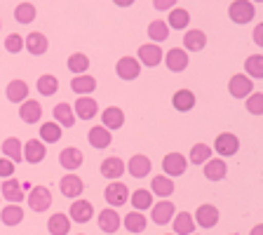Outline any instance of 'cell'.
<instances>
[{
  "instance_id": "6da1fadb",
  "label": "cell",
  "mask_w": 263,
  "mask_h": 235,
  "mask_svg": "<svg viewBox=\"0 0 263 235\" xmlns=\"http://www.w3.org/2000/svg\"><path fill=\"white\" fill-rule=\"evenodd\" d=\"M228 16L233 24L245 26V24H249L256 16V7H254L252 0H233L228 5Z\"/></svg>"
},
{
  "instance_id": "7a4b0ae2",
  "label": "cell",
  "mask_w": 263,
  "mask_h": 235,
  "mask_svg": "<svg viewBox=\"0 0 263 235\" xmlns=\"http://www.w3.org/2000/svg\"><path fill=\"white\" fill-rule=\"evenodd\" d=\"M26 200H28L31 212H35V214L47 212V209L52 207V193H49L47 186H33L31 193L26 195Z\"/></svg>"
},
{
  "instance_id": "3957f363",
  "label": "cell",
  "mask_w": 263,
  "mask_h": 235,
  "mask_svg": "<svg viewBox=\"0 0 263 235\" xmlns=\"http://www.w3.org/2000/svg\"><path fill=\"white\" fill-rule=\"evenodd\" d=\"M174 214H176L174 203L167 200V197H162L160 203H153V207H151V221H153L155 226H167L174 219Z\"/></svg>"
},
{
  "instance_id": "277c9868",
  "label": "cell",
  "mask_w": 263,
  "mask_h": 235,
  "mask_svg": "<svg viewBox=\"0 0 263 235\" xmlns=\"http://www.w3.org/2000/svg\"><path fill=\"white\" fill-rule=\"evenodd\" d=\"M214 151H216V155H223V160L230 158V155H235L240 151V139L233 132H221L216 141H214Z\"/></svg>"
},
{
  "instance_id": "5b68a950",
  "label": "cell",
  "mask_w": 263,
  "mask_h": 235,
  "mask_svg": "<svg viewBox=\"0 0 263 235\" xmlns=\"http://www.w3.org/2000/svg\"><path fill=\"white\" fill-rule=\"evenodd\" d=\"M104 197H106V203H108V207H122L129 200V188L122 181H110L104 191Z\"/></svg>"
},
{
  "instance_id": "8992f818",
  "label": "cell",
  "mask_w": 263,
  "mask_h": 235,
  "mask_svg": "<svg viewBox=\"0 0 263 235\" xmlns=\"http://www.w3.org/2000/svg\"><path fill=\"white\" fill-rule=\"evenodd\" d=\"M92 214H94L92 203L82 200V197H76L71 203V207H68V219L73 224H87V221H92Z\"/></svg>"
},
{
  "instance_id": "52a82bcc",
  "label": "cell",
  "mask_w": 263,
  "mask_h": 235,
  "mask_svg": "<svg viewBox=\"0 0 263 235\" xmlns=\"http://www.w3.org/2000/svg\"><path fill=\"white\" fill-rule=\"evenodd\" d=\"M162 61L167 64L172 73H183L188 68V52L183 47H172L167 49V55H162Z\"/></svg>"
},
{
  "instance_id": "ba28073f",
  "label": "cell",
  "mask_w": 263,
  "mask_h": 235,
  "mask_svg": "<svg viewBox=\"0 0 263 235\" xmlns=\"http://www.w3.org/2000/svg\"><path fill=\"white\" fill-rule=\"evenodd\" d=\"M228 92H230V97H235V99H247L254 92V80L247 78L245 73H235L228 80Z\"/></svg>"
},
{
  "instance_id": "9c48e42d",
  "label": "cell",
  "mask_w": 263,
  "mask_h": 235,
  "mask_svg": "<svg viewBox=\"0 0 263 235\" xmlns=\"http://www.w3.org/2000/svg\"><path fill=\"white\" fill-rule=\"evenodd\" d=\"M162 47H160L158 43H146V45H141L139 47V55H137V59H139V64L141 66H148V68H155L158 64H162Z\"/></svg>"
},
{
  "instance_id": "30bf717a",
  "label": "cell",
  "mask_w": 263,
  "mask_h": 235,
  "mask_svg": "<svg viewBox=\"0 0 263 235\" xmlns=\"http://www.w3.org/2000/svg\"><path fill=\"white\" fill-rule=\"evenodd\" d=\"M115 73H118V78L120 80H137L139 73H141V64H139V59H134V57H122V59H118V64H115Z\"/></svg>"
},
{
  "instance_id": "8fae6325",
  "label": "cell",
  "mask_w": 263,
  "mask_h": 235,
  "mask_svg": "<svg viewBox=\"0 0 263 235\" xmlns=\"http://www.w3.org/2000/svg\"><path fill=\"white\" fill-rule=\"evenodd\" d=\"M73 113H76L78 120H92V118H97V113H99L97 99H92L89 94L76 99V104H73Z\"/></svg>"
},
{
  "instance_id": "7c38bea8",
  "label": "cell",
  "mask_w": 263,
  "mask_h": 235,
  "mask_svg": "<svg viewBox=\"0 0 263 235\" xmlns=\"http://www.w3.org/2000/svg\"><path fill=\"white\" fill-rule=\"evenodd\" d=\"M125 170H129V174L134 176V179H146V176L151 174V170H153V162H151L148 155L137 153L129 158V162L125 165Z\"/></svg>"
},
{
  "instance_id": "4fadbf2b",
  "label": "cell",
  "mask_w": 263,
  "mask_h": 235,
  "mask_svg": "<svg viewBox=\"0 0 263 235\" xmlns=\"http://www.w3.org/2000/svg\"><path fill=\"white\" fill-rule=\"evenodd\" d=\"M186 167H188V160H186V155H181V153H170L162 158V172L167 176H172V179L186 174Z\"/></svg>"
},
{
  "instance_id": "5bb4252c",
  "label": "cell",
  "mask_w": 263,
  "mask_h": 235,
  "mask_svg": "<svg viewBox=\"0 0 263 235\" xmlns=\"http://www.w3.org/2000/svg\"><path fill=\"white\" fill-rule=\"evenodd\" d=\"M219 216L221 214L214 205H200V207L195 209L193 221H195V226H200V228H214V226L219 224Z\"/></svg>"
},
{
  "instance_id": "9a60e30c",
  "label": "cell",
  "mask_w": 263,
  "mask_h": 235,
  "mask_svg": "<svg viewBox=\"0 0 263 235\" xmlns=\"http://www.w3.org/2000/svg\"><path fill=\"white\" fill-rule=\"evenodd\" d=\"M59 191H61V195H66V197H71V200H76V197L82 195V191H85V184H82L80 176L71 172V174H64V176H61Z\"/></svg>"
},
{
  "instance_id": "2e32d148",
  "label": "cell",
  "mask_w": 263,
  "mask_h": 235,
  "mask_svg": "<svg viewBox=\"0 0 263 235\" xmlns=\"http://www.w3.org/2000/svg\"><path fill=\"white\" fill-rule=\"evenodd\" d=\"M99 172H101V176H104V179L118 181L122 174H125V160L110 155V158L101 160V167H99Z\"/></svg>"
},
{
  "instance_id": "e0dca14e",
  "label": "cell",
  "mask_w": 263,
  "mask_h": 235,
  "mask_svg": "<svg viewBox=\"0 0 263 235\" xmlns=\"http://www.w3.org/2000/svg\"><path fill=\"white\" fill-rule=\"evenodd\" d=\"M19 118H22L26 125H35L43 118V106L35 99H24L22 106H19Z\"/></svg>"
},
{
  "instance_id": "ac0fdd59",
  "label": "cell",
  "mask_w": 263,
  "mask_h": 235,
  "mask_svg": "<svg viewBox=\"0 0 263 235\" xmlns=\"http://www.w3.org/2000/svg\"><path fill=\"white\" fill-rule=\"evenodd\" d=\"M202 174L209 181H223L226 174H228V165H226L223 158H209L202 165Z\"/></svg>"
},
{
  "instance_id": "d6986e66",
  "label": "cell",
  "mask_w": 263,
  "mask_h": 235,
  "mask_svg": "<svg viewBox=\"0 0 263 235\" xmlns=\"http://www.w3.org/2000/svg\"><path fill=\"white\" fill-rule=\"evenodd\" d=\"M24 49H28L33 57H43L45 52L49 49V43H47V35L40 31H33L28 33L26 38H24Z\"/></svg>"
},
{
  "instance_id": "ffe728a7",
  "label": "cell",
  "mask_w": 263,
  "mask_h": 235,
  "mask_svg": "<svg viewBox=\"0 0 263 235\" xmlns=\"http://www.w3.org/2000/svg\"><path fill=\"white\" fill-rule=\"evenodd\" d=\"M87 141L92 148H97V151H104V148L110 146V141H113V132L106 130L104 125H97L92 127V130L87 132Z\"/></svg>"
},
{
  "instance_id": "44dd1931",
  "label": "cell",
  "mask_w": 263,
  "mask_h": 235,
  "mask_svg": "<svg viewBox=\"0 0 263 235\" xmlns=\"http://www.w3.org/2000/svg\"><path fill=\"white\" fill-rule=\"evenodd\" d=\"M101 125L110 132L120 130V127L125 125V111H122L120 106H108V109H104L101 111Z\"/></svg>"
},
{
  "instance_id": "7402d4cb",
  "label": "cell",
  "mask_w": 263,
  "mask_h": 235,
  "mask_svg": "<svg viewBox=\"0 0 263 235\" xmlns=\"http://www.w3.org/2000/svg\"><path fill=\"white\" fill-rule=\"evenodd\" d=\"M97 224H99V228L104 230V233H110V235H113L115 230H120L122 219H120V214L115 212L113 207H106V209H101V212H99Z\"/></svg>"
},
{
  "instance_id": "603a6c76",
  "label": "cell",
  "mask_w": 263,
  "mask_h": 235,
  "mask_svg": "<svg viewBox=\"0 0 263 235\" xmlns=\"http://www.w3.org/2000/svg\"><path fill=\"white\" fill-rule=\"evenodd\" d=\"M82 160H85V155H82V151L80 148H76V146H68V148H64L59 153V165L64 167L66 172H76L78 167L82 165Z\"/></svg>"
},
{
  "instance_id": "cb8c5ba5",
  "label": "cell",
  "mask_w": 263,
  "mask_h": 235,
  "mask_svg": "<svg viewBox=\"0 0 263 235\" xmlns=\"http://www.w3.org/2000/svg\"><path fill=\"white\" fill-rule=\"evenodd\" d=\"M45 155H47V148H45V143L40 141V139H28L26 143H24V160L31 165H38L45 160Z\"/></svg>"
},
{
  "instance_id": "d4e9b609",
  "label": "cell",
  "mask_w": 263,
  "mask_h": 235,
  "mask_svg": "<svg viewBox=\"0 0 263 235\" xmlns=\"http://www.w3.org/2000/svg\"><path fill=\"white\" fill-rule=\"evenodd\" d=\"M22 188H24L22 184L10 176V179H5V181H3V186H0V197H5L7 203H16V205H19L24 197H26V193H24Z\"/></svg>"
},
{
  "instance_id": "484cf974",
  "label": "cell",
  "mask_w": 263,
  "mask_h": 235,
  "mask_svg": "<svg viewBox=\"0 0 263 235\" xmlns=\"http://www.w3.org/2000/svg\"><path fill=\"white\" fill-rule=\"evenodd\" d=\"M172 228L174 235H191L195 233V221H193L191 212H176L174 219H172Z\"/></svg>"
},
{
  "instance_id": "4316f807",
  "label": "cell",
  "mask_w": 263,
  "mask_h": 235,
  "mask_svg": "<svg viewBox=\"0 0 263 235\" xmlns=\"http://www.w3.org/2000/svg\"><path fill=\"white\" fill-rule=\"evenodd\" d=\"M183 49L186 52H200V49H204V45H207V35H204V31H200V28H191V31H186V35H183Z\"/></svg>"
},
{
  "instance_id": "83f0119b",
  "label": "cell",
  "mask_w": 263,
  "mask_h": 235,
  "mask_svg": "<svg viewBox=\"0 0 263 235\" xmlns=\"http://www.w3.org/2000/svg\"><path fill=\"white\" fill-rule=\"evenodd\" d=\"M5 97L10 99L12 104H22L24 99H28V82L16 78V80H10V85L5 87Z\"/></svg>"
},
{
  "instance_id": "f1b7e54d",
  "label": "cell",
  "mask_w": 263,
  "mask_h": 235,
  "mask_svg": "<svg viewBox=\"0 0 263 235\" xmlns=\"http://www.w3.org/2000/svg\"><path fill=\"white\" fill-rule=\"evenodd\" d=\"M151 193L158 197H170L174 193V179L167 174H158L151 179Z\"/></svg>"
},
{
  "instance_id": "f546056e",
  "label": "cell",
  "mask_w": 263,
  "mask_h": 235,
  "mask_svg": "<svg viewBox=\"0 0 263 235\" xmlns=\"http://www.w3.org/2000/svg\"><path fill=\"white\" fill-rule=\"evenodd\" d=\"M172 106L179 113H188V111L195 109V94L191 89H176L174 97H172Z\"/></svg>"
},
{
  "instance_id": "4dcf8cb0",
  "label": "cell",
  "mask_w": 263,
  "mask_h": 235,
  "mask_svg": "<svg viewBox=\"0 0 263 235\" xmlns=\"http://www.w3.org/2000/svg\"><path fill=\"white\" fill-rule=\"evenodd\" d=\"M52 118H54V122L59 127H73V125H76V118H73V106L66 104V101H61V104H57L54 109H52Z\"/></svg>"
},
{
  "instance_id": "1f68e13d",
  "label": "cell",
  "mask_w": 263,
  "mask_h": 235,
  "mask_svg": "<svg viewBox=\"0 0 263 235\" xmlns=\"http://www.w3.org/2000/svg\"><path fill=\"white\" fill-rule=\"evenodd\" d=\"M47 230L52 235H68V230H71V219H68V214L54 212L47 219Z\"/></svg>"
},
{
  "instance_id": "d6a6232c",
  "label": "cell",
  "mask_w": 263,
  "mask_h": 235,
  "mask_svg": "<svg viewBox=\"0 0 263 235\" xmlns=\"http://www.w3.org/2000/svg\"><path fill=\"white\" fill-rule=\"evenodd\" d=\"M0 148H3V155L10 158L12 162H22L24 160V143L19 141V137H7Z\"/></svg>"
},
{
  "instance_id": "836d02e7",
  "label": "cell",
  "mask_w": 263,
  "mask_h": 235,
  "mask_svg": "<svg viewBox=\"0 0 263 235\" xmlns=\"http://www.w3.org/2000/svg\"><path fill=\"white\" fill-rule=\"evenodd\" d=\"M0 221H3V226H19L24 221V209L22 205L16 203H10L7 207H3V212H0Z\"/></svg>"
},
{
  "instance_id": "e575fe53",
  "label": "cell",
  "mask_w": 263,
  "mask_h": 235,
  "mask_svg": "<svg viewBox=\"0 0 263 235\" xmlns=\"http://www.w3.org/2000/svg\"><path fill=\"white\" fill-rule=\"evenodd\" d=\"M71 89L76 94H80V97H85V94H92L94 89H97V78L94 76H87V73H82V76H76L71 80Z\"/></svg>"
},
{
  "instance_id": "d590c367",
  "label": "cell",
  "mask_w": 263,
  "mask_h": 235,
  "mask_svg": "<svg viewBox=\"0 0 263 235\" xmlns=\"http://www.w3.org/2000/svg\"><path fill=\"white\" fill-rule=\"evenodd\" d=\"M129 203L137 212H146V209L153 207V193L148 188H137V191L129 195Z\"/></svg>"
},
{
  "instance_id": "8d00e7d4",
  "label": "cell",
  "mask_w": 263,
  "mask_h": 235,
  "mask_svg": "<svg viewBox=\"0 0 263 235\" xmlns=\"http://www.w3.org/2000/svg\"><path fill=\"white\" fill-rule=\"evenodd\" d=\"M164 24L170 28H176V31H183V28L191 24V14H188V10H183V7H172L170 16H167Z\"/></svg>"
},
{
  "instance_id": "74e56055",
  "label": "cell",
  "mask_w": 263,
  "mask_h": 235,
  "mask_svg": "<svg viewBox=\"0 0 263 235\" xmlns=\"http://www.w3.org/2000/svg\"><path fill=\"white\" fill-rule=\"evenodd\" d=\"M35 89H38L40 97H54L57 89H59V80H57V76H52V73H45V76L38 78Z\"/></svg>"
},
{
  "instance_id": "f35d334b",
  "label": "cell",
  "mask_w": 263,
  "mask_h": 235,
  "mask_svg": "<svg viewBox=\"0 0 263 235\" xmlns=\"http://www.w3.org/2000/svg\"><path fill=\"white\" fill-rule=\"evenodd\" d=\"M35 16H38V10H35V5H33V3H19V5L14 7L16 24H24V26H28V24L35 22Z\"/></svg>"
},
{
  "instance_id": "ab89813d",
  "label": "cell",
  "mask_w": 263,
  "mask_h": 235,
  "mask_svg": "<svg viewBox=\"0 0 263 235\" xmlns=\"http://www.w3.org/2000/svg\"><path fill=\"white\" fill-rule=\"evenodd\" d=\"M245 76L252 80H263V55H249L245 61Z\"/></svg>"
},
{
  "instance_id": "60d3db41",
  "label": "cell",
  "mask_w": 263,
  "mask_h": 235,
  "mask_svg": "<svg viewBox=\"0 0 263 235\" xmlns=\"http://www.w3.org/2000/svg\"><path fill=\"white\" fill-rule=\"evenodd\" d=\"M122 224H125V228L129 230L132 235H139L146 230L148 221H146V216H143V212H129L125 219H122Z\"/></svg>"
},
{
  "instance_id": "b9f144b4",
  "label": "cell",
  "mask_w": 263,
  "mask_h": 235,
  "mask_svg": "<svg viewBox=\"0 0 263 235\" xmlns=\"http://www.w3.org/2000/svg\"><path fill=\"white\" fill-rule=\"evenodd\" d=\"M148 38L153 43H164L170 38V26L162 22V19H155V22L148 24Z\"/></svg>"
},
{
  "instance_id": "7bdbcfd3",
  "label": "cell",
  "mask_w": 263,
  "mask_h": 235,
  "mask_svg": "<svg viewBox=\"0 0 263 235\" xmlns=\"http://www.w3.org/2000/svg\"><path fill=\"white\" fill-rule=\"evenodd\" d=\"M68 71L73 76H82V73L89 71V57L82 55V52H76V55L68 57Z\"/></svg>"
},
{
  "instance_id": "ee69618b",
  "label": "cell",
  "mask_w": 263,
  "mask_h": 235,
  "mask_svg": "<svg viewBox=\"0 0 263 235\" xmlns=\"http://www.w3.org/2000/svg\"><path fill=\"white\" fill-rule=\"evenodd\" d=\"M59 139H61V127L57 125L54 120L40 125V141L43 143H57Z\"/></svg>"
},
{
  "instance_id": "f6af8a7d",
  "label": "cell",
  "mask_w": 263,
  "mask_h": 235,
  "mask_svg": "<svg viewBox=\"0 0 263 235\" xmlns=\"http://www.w3.org/2000/svg\"><path fill=\"white\" fill-rule=\"evenodd\" d=\"M209 158H212V146H207V143H195L191 148V153H188V162L191 165H204Z\"/></svg>"
},
{
  "instance_id": "bcb514c9",
  "label": "cell",
  "mask_w": 263,
  "mask_h": 235,
  "mask_svg": "<svg viewBox=\"0 0 263 235\" xmlns=\"http://www.w3.org/2000/svg\"><path fill=\"white\" fill-rule=\"evenodd\" d=\"M245 106H247V111L252 115H261L263 113V94L261 92H252L249 97L245 99Z\"/></svg>"
},
{
  "instance_id": "7dc6e473",
  "label": "cell",
  "mask_w": 263,
  "mask_h": 235,
  "mask_svg": "<svg viewBox=\"0 0 263 235\" xmlns=\"http://www.w3.org/2000/svg\"><path fill=\"white\" fill-rule=\"evenodd\" d=\"M5 49L10 52V55H19L24 49V38L22 35H16V33H10L5 38Z\"/></svg>"
},
{
  "instance_id": "c3c4849f",
  "label": "cell",
  "mask_w": 263,
  "mask_h": 235,
  "mask_svg": "<svg viewBox=\"0 0 263 235\" xmlns=\"http://www.w3.org/2000/svg\"><path fill=\"white\" fill-rule=\"evenodd\" d=\"M14 174V162L10 158H0V176L3 179H10Z\"/></svg>"
},
{
  "instance_id": "681fc988",
  "label": "cell",
  "mask_w": 263,
  "mask_h": 235,
  "mask_svg": "<svg viewBox=\"0 0 263 235\" xmlns=\"http://www.w3.org/2000/svg\"><path fill=\"white\" fill-rule=\"evenodd\" d=\"M176 3H179V0H153V7L158 12H167V10H172V7H176Z\"/></svg>"
},
{
  "instance_id": "f907efd6",
  "label": "cell",
  "mask_w": 263,
  "mask_h": 235,
  "mask_svg": "<svg viewBox=\"0 0 263 235\" xmlns=\"http://www.w3.org/2000/svg\"><path fill=\"white\" fill-rule=\"evenodd\" d=\"M252 38H254V45H258V47H261V45H263V24H256V26H254Z\"/></svg>"
},
{
  "instance_id": "816d5d0a",
  "label": "cell",
  "mask_w": 263,
  "mask_h": 235,
  "mask_svg": "<svg viewBox=\"0 0 263 235\" xmlns=\"http://www.w3.org/2000/svg\"><path fill=\"white\" fill-rule=\"evenodd\" d=\"M118 7H129V5H134V0H113Z\"/></svg>"
},
{
  "instance_id": "f5cc1de1",
  "label": "cell",
  "mask_w": 263,
  "mask_h": 235,
  "mask_svg": "<svg viewBox=\"0 0 263 235\" xmlns=\"http://www.w3.org/2000/svg\"><path fill=\"white\" fill-rule=\"evenodd\" d=\"M252 235H263V226H261V224L254 226V228H252Z\"/></svg>"
},
{
  "instance_id": "db71d44e",
  "label": "cell",
  "mask_w": 263,
  "mask_h": 235,
  "mask_svg": "<svg viewBox=\"0 0 263 235\" xmlns=\"http://www.w3.org/2000/svg\"><path fill=\"white\" fill-rule=\"evenodd\" d=\"M252 3H254V5H256V3H263V0H252Z\"/></svg>"
},
{
  "instance_id": "11a10c76",
  "label": "cell",
  "mask_w": 263,
  "mask_h": 235,
  "mask_svg": "<svg viewBox=\"0 0 263 235\" xmlns=\"http://www.w3.org/2000/svg\"><path fill=\"white\" fill-rule=\"evenodd\" d=\"M0 28H3V19H0Z\"/></svg>"
},
{
  "instance_id": "9f6ffc18",
  "label": "cell",
  "mask_w": 263,
  "mask_h": 235,
  "mask_svg": "<svg viewBox=\"0 0 263 235\" xmlns=\"http://www.w3.org/2000/svg\"><path fill=\"white\" fill-rule=\"evenodd\" d=\"M230 235H237V233H230Z\"/></svg>"
},
{
  "instance_id": "6f0895ef",
  "label": "cell",
  "mask_w": 263,
  "mask_h": 235,
  "mask_svg": "<svg viewBox=\"0 0 263 235\" xmlns=\"http://www.w3.org/2000/svg\"><path fill=\"white\" fill-rule=\"evenodd\" d=\"M78 235H85V233H78Z\"/></svg>"
},
{
  "instance_id": "680465c9",
  "label": "cell",
  "mask_w": 263,
  "mask_h": 235,
  "mask_svg": "<svg viewBox=\"0 0 263 235\" xmlns=\"http://www.w3.org/2000/svg\"><path fill=\"white\" fill-rule=\"evenodd\" d=\"M191 235H197V233H191Z\"/></svg>"
},
{
  "instance_id": "91938a15",
  "label": "cell",
  "mask_w": 263,
  "mask_h": 235,
  "mask_svg": "<svg viewBox=\"0 0 263 235\" xmlns=\"http://www.w3.org/2000/svg\"><path fill=\"white\" fill-rule=\"evenodd\" d=\"M170 235H174V233H170Z\"/></svg>"
},
{
  "instance_id": "94428289",
  "label": "cell",
  "mask_w": 263,
  "mask_h": 235,
  "mask_svg": "<svg viewBox=\"0 0 263 235\" xmlns=\"http://www.w3.org/2000/svg\"><path fill=\"white\" fill-rule=\"evenodd\" d=\"M129 235H132V233H129Z\"/></svg>"
}]
</instances>
